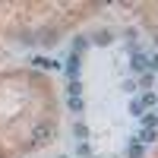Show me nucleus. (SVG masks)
<instances>
[{
  "mask_svg": "<svg viewBox=\"0 0 158 158\" xmlns=\"http://www.w3.org/2000/svg\"><path fill=\"white\" fill-rule=\"evenodd\" d=\"M32 139L38 142V146L51 142V139H54V127H51V123H38V127H35V133H32Z\"/></svg>",
  "mask_w": 158,
  "mask_h": 158,
  "instance_id": "obj_1",
  "label": "nucleus"
},
{
  "mask_svg": "<svg viewBox=\"0 0 158 158\" xmlns=\"http://www.w3.org/2000/svg\"><path fill=\"white\" fill-rule=\"evenodd\" d=\"M63 70H67V76H70V79H79V54H70V57H67V67H63Z\"/></svg>",
  "mask_w": 158,
  "mask_h": 158,
  "instance_id": "obj_2",
  "label": "nucleus"
},
{
  "mask_svg": "<svg viewBox=\"0 0 158 158\" xmlns=\"http://www.w3.org/2000/svg\"><path fill=\"white\" fill-rule=\"evenodd\" d=\"M133 70H136V73H149V70H152L149 57H146V54H133Z\"/></svg>",
  "mask_w": 158,
  "mask_h": 158,
  "instance_id": "obj_3",
  "label": "nucleus"
},
{
  "mask_svg": "<svg viewBox=\"0 0 158 158\" xmlns=\"http://www.w3.org/2000/svg\"><path fill=\"white\" fill-rule=\"evenodd\" d=\"M155 139H158L155 130H139V136H133V142H139V146L142 142H155Z\"/></svg>",
  "mask_w": 158,
  "mask_h": 158,
  "instance_id": "obj_4",
  "label": "nucleus"
},
{
  "mask_svg": "<svg viewBox=\"0 0 158 158\" xmlns=\"http://www.w3.org/2000/svg\"><path fill=\"white\" fill-rule=\"evenodd\" d=\"M139 120H142V130H155L158 127V114H142Z\"/></svg>",
  "mask_w": 158,
  "mask_h": 158,
  "instance_id": "obj_5",
  "label": "nucleus"
},
{
  "mask_svg": "<svg viewBox=\"0 0 158 158\" xmlns=\"http://www.w3.org/2000/svg\"><path fill=\"white\" fill-rule=\"evenodd\" d=\"M127 158H142V146H139V142H133V136H130V149H127Z\"/></svg>",
  "mask_w": 158,
  "mask_h": 158,
  "instance_id": "obj_6",
  "label": "nucleus"
},
{
  "mask_svg": "<svg viewBox=\"0 0 158 158\" xmlns=\"http://www.w3.org/2000/svg\"><path fill=\"white\" fill-rule=\"evenodd\" d=\"M32 63H35L38 70H54V67H57V63H54V60H48V57H35Z\"/></svg>",
  "mask_w": 158,
  "mask_h": 158,
  "instance_id": "obj_7",
  "label": "nucleus"
},
{
  "mask_svg": "<svg viewBox=\"0 0 158 158\" xmlns=\"http://www.w3.org/2000/svg\"><path fill=\"white\" fill-rule=\"evenodd\" d=\"M139 101H142V108H155V104H158L155 92H146V95H139Z\"/></svg>",
  "mask_w": 158,
  "mask_h": 158,
  "instance_id": "obj_8",
  "label": "nucleus"
},
{
  "mask_svg": "<svg viewBox=\"0 0 158 158\" xmlns=\"http://www.w3.org/2000/svg\"><path fill=\"white\" fill-rule=\"evenodd\" d=\"M130 114H133V117H142V114H146V108H142V101H139V98L130 101Z\"/></svg>",
  "mask_w": 158,
  "mask_h": 158,
  "instance_id": "obj_9",
  "label": "nucleus"
},
{
  "mask_svg": "<svg viewBox=\"0 0 158 158\" xmlns=\"http://www.w3.org/2000/svg\"><path fill=\"white\" fill-rule=\"evenodd\" d=\"M73 136L85 142V136H89V127H85V123H76V127H73Z\"/></svg>",
  "mask_w": 158,
  "mask_h": 158,
  "instance_id": "obj_10",
  "label": "nucleus"
},
{
  "mask_svg": "<svg viewBox=\"0 0 158 158\" xmlns=\"http://www.w3.org/2000/svg\"><path fill=\"white\" fill-rule=\"evenodd\" d=\"M67 104H70V111H73V114H79V111H82V98H79V95H76V98H70Z\"/></svg>",
  "mask_w": 158,
  "mask_h": 158,
  "instance_id": "obj_11",
  "label": "nucleus"
},
{
  "mask_svg": "<svg viewBox=\"0 0 158 158\" xmlns=\"http://www.w3.org/2000/svg\"><path fill=\"white\" fill-rule=\"evenodd\" d=\"M67 92H70V98H76L79 92H82V85H79V79H70V89H67Z\"/></svg>",
  "mask_w": 158,
  "mask_h": 158,
  "instance_id": "obj_12",
  "label": "nucleus"
},
{
  "mask_svg": "<svg viewBox=\"0 0 158 158\" xmlns=\"http://www.w3.org/2000/svg\"><path fill=\"white\" fill-rule=\"evenodd\" d=\"M92 41H95V44H111V35H108V32H98Z\"/></svg>",
  "mask_w": 158,
  "mask_h": 158,
  "instance_id": "obj_13",
  "label": "nucleus"
},
{
  "mask_svg": "<svg viewBox=\"0 0 158 158\" xmlns=\"http://www.w3.org/2000/svg\"><path fill=\"white\" fill-rule=\"evenodd\" d=\"M89 41H85V38H76V41H73V54H79V51H82Z\"/></svg>",
  "mask_w": 158,
  "mask_h": 158,
  "instance_id": "obj_14",
  "label": "nucleus"
},
{
  "mask_svg": "<svg viewBox=\"0 0 158 158\" xmlns=\"http://www.w3.org/2000/svg\"><path fill=\"white\" fill-rule=\"evenodd\" d=\"M149 63H152V70H155V67H158V54H155V57H152V60H149Z\"/></svg>",
  "mask_w": 158,
  "mask_h": 158,
  "instance_id": "obj_15",
  "label": "nucleus"
},
{
  "mask_svg": "<svg viewBox=\"0 0 158 158\" xmlns=\"http://www.w3.org/2000/svg\"><path fill=\"white\" fill-rule=\"evenodd\" d=\"M63 158H67V155H63Z\"/></svg>",
  "mask_w": 158,
  "mask_h": 158,
  "instance_id": "obj_16",
  "label": "nucleus"
}]
</instances>
